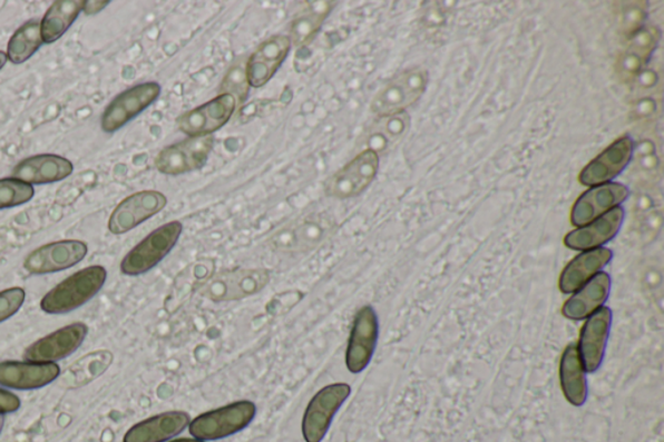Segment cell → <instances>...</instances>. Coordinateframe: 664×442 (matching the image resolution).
Segmentation results:
<instances>
[{
  "label": "cell",
  "mask_w": 664,
  "mask_h": 442,
  "mask_svg": "<svg viewBox=\"0 0 664 442\" xmlns=\"http://www.w3.org/2000/svg\"><path fill=\"white\" fill-rule=\"evenodd\" d=\"M107 271L100 265L89 266L68 276L42 298L41 310L47 314H68L78 310L105 287Z\"/></svg>",
  "instance_id": "6da1fadb"
},
{
  "label": "cell",
  "mask_w": 664,
  "mask_h": 442,
  "mask_svg": "<svg viewBox=\"0 0 664 442\" xmlns=\"http://www.w3.org/2000/svg\"><path fill=\"white\" fill-rule=\"evenodd\" d=\"M335 228V219L328 213H312L279 228L268 236V244L281 254H305L328 240Z\"/></svg>",
  "instance_id": "7a4b0ae2"
},
{
  "label": "cell",
  "mask_w": 664,
  "mask_h": 442,
  "mask_svg": "<svg viewBox=\"0 0 664 442\" xmlns=\"http://www.w3.org/2000/svg\"><path fill=\"white\" fill-rule=\"evenodd\" d=\"M271 282L266 268L236 267L209 276L199 286V294L213 303L236 302L257 295Z\"/></svg>",
  "instance_id": "3957f363"
},
{
  "label": "cell",
  "mask_w": 664,
  "mask_h": 442,
  "mask_svg": "<svg viewBox=\"0 0 664 442\" xmlns=\"http://www.w3.org/2000/svg\"><path fill=\"white\" fill-rule=\"evenodd\" d=\"M429 70L408 69L393 77L371 100L370 110L377 117H389L406 112L422 98L429 85Z\"/></svg>",
  "instance_id": "277c9868"
},
{
  "label": "cell",
  "mask_w": 664,
  "mask_h": 442,
  "mask_svg": "<svg viewBox=\"0 0 664 442\" xmlns=\"http://www.w3.org/2000/svg\"><path fill=\"white\" fill-rule=\"evenodd\" d=\"M182 233H184V225L179 220H172L157 227L124 257L123 274L138 276L153 271L177 246Z\"/></svg>",
  "instance_id": "5b68a950"
},
{
  "label": "cell",
  "mask_w": 664,
  "mask_h": 442,
  "mask_svg": "<svg viewBox=\"0 0 664 442\" xmlns=\"http://www.w3.org/2000/svg\"><path fill=\"white\" fill-rule=\"evenodd\" d=\"M255 416L256 405L253 402H234V404L196 416L188 424L189 433L194 439L202 441L225 439L247 429Z\"/></svg>",
  "instance_id": "8992f818"
},
{
  "label": "cell",
  "mask_w": 664,
  "mask_h": 442,
  "mask_svg": "<svg viewBox=\"0 0 664 442\" xmlns=\"http://www.w3.org/2000/svg\"><path fill=\"white\" fill-rule=\"evenodd\" d=\"M379 163L381 157L377 153L362 149L326 180V195L338 200H346L365 193L378 176Z\"/></svg>",
  "instance_id": "52a82bcc"
},
{
  "label": "cell",
  "mask_w": 664,
  "mask_h": 442,
  "mask_svg": "<svg viewBox=\"0 0 664 442\" xmlns=\"http://www.w3.org/2000/svg\"><path fill=\"white\" fill-rule=\"evenodd\" d=\"M238 101L231 94H218L204 105L187 110L177 118L179 131L188 138L212 137L232 120Z\"/></svg>",
  "instance_id": "ba28073f"
},
{
  "label": "cell",
  "mask_w": 664,
  "mask_h": 442,
  "mask_svg": "<svg viewBox=\"0 0 664 442\" xmlns=\"http://www.w3.org/2000/svg\"><path fill=\"white\" fill-rule=\"evenodd\" d=\"M162 85L145 82L118 94L101 115V129L116 132L160 98Z\"/></svg>",
  "instance_id": "9c48e42d"
},
{
  "label": "cell",
  "mask_w": 664,
  "mask_h": 442,
  "mask_svg": "<svg viewBox=\"0 0 664 442\" xmlns=\"http://www.w3.org/2000/svg\"><path fill=\"white\" fill-rule=\"evenodd\" d=\"M215 147V138L199 137L177 141L162 149L156 156L155 167L165 176H180L201 170L208 163Z\"/></svg>",
  "instance_id": "30bf717a"
},
{
  "label": "cell",
  "mask_w": 664,
  "mask_h": 442,
  "mask_svg": "<svg viewBox=\"0 0 664 442\" xmlns=\"http://www.w3.org/2000/svg\"><path fill=\"white\" fill-rule=\"evenodd\" d=\"M350 394L351 386L345 383L330 384L315 394L303 418V436L306 442H321L325 439L332 420Z\"/></svg>",
  "instance_id": "8fae6325"
},
{
  "label": "cell",
  "mask_w": 664,
  "mask_h": 442,
  "mask_svg": "<svg viewBox=\"0 0 664 442\" xmlns=\"http://www.w3.org/2000/svg\"><path fill=\"white\" fill-rule=\"evenodd\" d=\"M378 337L377 312L373 306H362L355 314L345 352V365L352 374H360L370 365L377 350Z\"/></svg>",
  "instance_id": "7c38bea8"
},
{
  "label": "cell",
  "mask_w": 664,
  "mask_h": 442,
  "mask_svg": "<svg viewBox=\"0 0 664 442\" xmlns=\"http://www.w3.org/2000/svg\"><path fill=\"white\" fill-rule=\"evenodd\" d=\"M168 204V197L155 189L133 194L117 205L108 220L109 232L123 235L146 223Z\"/></svg>",
  "instance_id": "4fadbf2b"
},
{
  "label": "cell",
  "mask_w": 664,
  "mask_h": 442,
  "mask_svg": "<svg viewBox=\"0 0 664 442\" xmlns=\"http://www.w3.org/2000/svg\"><path fill=\"white\" fill-rule=\"evenodd\" d=\"M87 252L89 248L81 240L55 242L31 252L23 262V267L33 275L58 273L80 264Z\"/></svg>",
  "instance_id": "5bb4252c"
},
{
  "label": "cell",
  "mask_w": 664,
  "mask_h": 442,
  "mask_svg": "<svg viewBox=\"0 0 664 442\" xmlns=\"http://www.w3.org/2000/svg\"><path fill=\"white\" fill-rule=\"evenodd\" d=\"M287 35H275L258 45L246 60V75L250 88L261 89L272 80L291 52Z\"/></svg>",
  "instance_id": "9a60e30c"
},
{
  "label": "cell",
  "mask_w": 664,
  "mask_h": 442,
  "mask_svg": "<svg viewBox=\"0 0 664 442\" xmlns=\"http://www.w3.org/2000/svg\"><path fill=\"white\" fill-rule=\"evenodd\" d=\"M89 328L85 323H74L55 333L39 338L23 353V357L31 362L55 363L72 355L85 342Z\"/></svg>",
  "instance_id": "2e32d148"
},
{
  "label": "cell",
  "mask_w": 664,
  "mask_h": 442,
  "mask_svg": "<svg viewBox=\"0 0 664 442\" xmlns=\"http://www.w3.org/2000/svg\"><path fill=\"white\" fill-rule=\"evenodd\" d=\"M634 153V140L628 136L619 138L582 170L580 184L590 187L607 184L627 168Z\"/></svg>",
  "instance_id": "e0dca14e"
},
{
  "label": "cell",
  "mask_w": 664,
  "mask_h": 442,
  "mask_svg": "<svg viewBox=\"0 0 664 442\" xmlns=\"http://www.w3.org/2000/svg\"><path fill=\"white\" fill-rule=\"evenodd\" d=\"M660 39L658 28L652 26H643L628 38L626 47L616 61V75L623 82L635 81L644 72L653 52L657 49Z\"/></svg>",
  "instance_id": "ac0fdd59"
},
{
  "label": "cell",
  "mask_w": 664,
  "mask_h": 442,
  "mask_svg": "<svg viewBox=\"0 0 664 442\" xmlns=\"http://www.w3.org/2000/svg\"><path fill=\"white\" fill-rule=\"evenodd\" d=\"M629 191L619 184L595 186L576 200L572 212L574 226L583 227L628 199Z\"/></svg>",
  "instance_id": "d6986e66"
},
{
  "label": "cell",
  "mask_w": 664,
  "mask_h": 442,
  "mask_svg": "<svg viewBox=\"0 0 664 442\" xmlns=\"http://www.w3.org/2000/svg\"><path fill=\"white\" fill-rule=\"evenodd\" d=\"M60 375L57 363L41 362H0V385L6 389L30 391L43 389Z\"/></svg>",
  "instance_id": "ffe728a7"
},
{
  "label": "cell",
  "mask_w": 664,
  "mask_h": 442,
  "mask_svg": "<svg viewBox=\"0 0 664 442\" xmlns=\"http://www.w3.org/2000/svg\"><path fill=\"white\" fill-rule=\"evenodd\" d=\"M612 321L611 307L603 306L585 322L578 348L585 373H596L603 363Z\"/></svg>",
  "instance_id": "44dd1931"
},
{
  "label": "cell",
  "mask_w": 664,
  "mask_h": 442,
  "mask_svg": "<svg viewBox=\"0 0 664 442\" xmlns=\"http://www.w3.org/2000/svg\"><path fill=\"white\" fill-rule=\"evenodd\" d=\"M74 164L58 155H37L20 161L12 170V178L28 185H49L68 178Z\"/></svg>",
  "instance_id": "7402d4cb"
},
{
  "label": "cell",
  "mask_w": 664,
  "mask_h": 442,
  "mask_svg": "<svg viewBox=\"0 0 664 442\" xmlns=\"http://www.w3.org/2000/svg\"><path fill=\"white\" fill-rule=\"evenodd\" d=\"M336 6V0H314L304 3L289 26L287 37L292 47L303 49L311 45Z\"/></svg>",
  "instance_id": "603a6c76"
},
{
  "label": "cell",
  "mask_w": 664,
  "mask_h": 442,
  "mask_svg": "<svg viewBox=\"0 0 664 442\" xmlns=\"http://www.w3.org/2000/svg\"><path fill=\"white\" fill-rule=\"evenodd\" d=\"M624 219V210L616 207L593 223L568 233L565 238L566 247L575 251H590L604 246L619 233Z\"/></svg>",
  "instance_id": "cb8c5ba5"
},
{
  "label": "cell",
  "mask_w": 664,
  "mask_h": 442,
  "mask_svg": "<svg viewBox=\"0 0 664 442\" xmlns=\"http://www.w3.org/2000/svg\"><path fill=\"white\" fill-rule=\"evenodd\" d=\"M612 278L607 273H598L575 292L564 305L563 313L566 318L582 321L590 317L606 303L611 295Z\"/></svg>",
  "instance_id": "d4e9b609"
},
{
  "label": "cell",
  "mask_w": 664,
  "mask_h": 442,
  "mask_svg": "<svg viewBox=\"0 0 664 442\" xmlns=\"http://www.w3.org/2000/svg\"><path fill=\"white\" fill-rule=\"evenodd\" d=\"M410 128V116L407 112L389 117H377L360 139L362 149H371L381 157L389 153L407 136ZM361 149V151H362Z\"/></svg>",
  "instance_id": "484cf974"
},
{
  "label": "cell",
  "mask_w": 664,
  "mask_h": 442,
  "mask_svg": "<svg viewBox=\"0 0 664 442\" xmlns=\"http://www.w3.org/2000/svg\"><path fill=\"white\" fill-rule=\"evenodd\" d=\"M613 252L607 248L585 251L565 267L559 278V289L565 295L574 294L612 262Z\"/></svg>",
  "instance_id": "4316f807"
},
{
  "label": "cell",
  "mask_w": 664,
  "mask_h": 442,
  "mask_svg": "<svg viewBox=\"0 0 664 442\" xmlns=\"http://www.w3.org/2000/svg\"><path fill=\"white\" fill-rule=\"evenodd\" d=\"M189 416L184 412H168L140 422L131 428L124 442H165L184 432Z\"/></svg>",
  "instance_id": "83f0119b"
},
{
  "label": "cell",
  "mask_w": 664,
  "mask_h": 442,
  "mask_svg": "<svg viewBox=\"0 0 664 442\" xmlns=\"http://www.w3.org/2000/svg\"><path fill=\"white\" fill-rule=\"evenodd\" d=\"M559 377L566 400L574 406H583L588 397V384L576 344L567 345L560 360Z\"/></svg>",
  "instance_id": "f1b7e54d"
},
{
  "label": "cell",
  "mask_w": 664,
  "mask_h": 442,
  "mask_svg": "<svg viewBox=\"0 0 664 442\" xmlns=\"http://www.w3.org/2000/svg\"><path fill=\"white\" fill-rule=\"evenodd\" d=\"M84 0H58L47 10L41 20L43 43H52L67 33L78 14L84 11Z\"/></svg>",
  "instance_id": "f546056e"
},
{
  "label": "cell",
  "mask_w": 664,
  "mask_h": 442,
  "mask_svg": "<svg viewBox=\"0 0 664 442\" xmlns=\"http://www.w3.org/2000/svg\"><path fill=\"white\" fill-rule=\"evenodd\" d=\"M42 45L41 20H29L14 31L8 42L7 59L13 65H22L33 57Z\"/></svg>",
  "instance_id": "4dcf8cb0"
},
{
  "label": "cell",
  "mask_w": 664,
  "mask_h": 442,
  "mask_svg": "<svg viewBox=\"0 0 664 442\" xmlns=\"http://www.w3.org/2000/svg\"><path fill=\"white\" fill-rule=\"evenodd\" d=\"M636 217L639 233L644 238L647 233L655 236L662 224L661 202L657 203L651 193L639 194L636 203Z\"/></svg>",
  "instance_id": "1f68e13d"
},
{
  "label": "cell",
  "mask_w": 664,
  "mask_h": 442,
  "mask_svg": "<svg viewBox=\"0 0 664 442\" xmlns=\"http://www.w3.org/2000/svg\"><path fill=\"white\" fill-rule=\"evenodd\" d=\"M35 197V188L14 178L0 179V210L20 207Z\"/></svg>",
  "instance_id": "d6a6232c"
},
{
  "label": "cell",
  "mask_w": 664,
  "mask_h": 442,
  "mask_svg": "<svg viewBox=\"0 0 664 442\" xmlns=\"http://www.w3.org/2000/svg\"><path fill=\"white\" fill-rule=\"evenodd\" d=\"M250 85L246 75V62L235 65L224 78L219 94H231L238 101L240 107L247 100Z\"/></svg>",
  "instance_id": "836d02e7"
},
{
  "label": "cell",
  "mask_w": 664,
  "mask_h": 442,
  "mask_svg": "<svg viewBox=\"0 0 664 442\" xmlns=\"http://www.w3.org/2000/svg\"><path fill=\"white\" fill-rule=\"evenodd\" d=\"M619 8V21L623 33L632 36L643 27L646 16V3L644 2H624Z\"/></svg>",
  "instance_id": "e575fe53"
},
{
  "label": "cell",
  "mask_w": 664,
  "mask_h": 442,
  "mask_svg": "<svg viewBox=\"0 0 664 442\" xmlns=\"http://www.w3.org/2000/svg\"><path fill=\"white\" fill-rule=\"evenodd\" d=\"M26 289L20 287L0 292V323L13 317L21 310L23 303H26Z\"/></svg>",
  "instance_id": "d590c367"
},
{
  "label": "cell",
  "mask_w": 664,
  "mask_h": 442,
  "mask_svg": "<svg viewBox=\"0 0 664 442\" xmlns=\"http://www.w3.org/2000/svg\"><path fill=\"white\" fill-rule=\"evenodd\" d=\"M658 160L655 157L654 146L650 140L643 141L637 149L635 171L642 178H653L657 173Z\"/></svg>",
  "instance_id": "8d00e7d4"
},
{
  "label": "cell",
  "mask_w": 664,
  "mask_h": 442,
  "mask_svg": "<svg viewBox=\"0 0 664 442\" xmlns=\"http://www.w3.org/2000/svg\"><path fill=\"white\" fill-rule=\"evenodd\" d=\"M21 407V401L14 393L0 389V414H12Z\"/></svg>",
  "instance_id": "74e56055"
},
{
  "label": "cell",
  "mask_w": 664,
  "mask_h": 442,
  "mask_svg": "<svg viewBox=\"0 0 664 442\" xmlns=\"http://www.w3.org/2000/svg\"><path fill=\"white\" fill-rule=\"evenodd\" d=\"M109 3L110 2H108V0H106V2H97V0H95V2H85L84 12L87 16L97 14L100 11L105 10V8L109 6Z\"/></svg>",
  "instance_id": "f35d334b"
},
{
  "label": "cell",
  "mask_w": 664,
  "mask_h": 442,
  "mask_svg": "<svg viewBox=\"0 0 664 442\" xmlns=\"http://www.w3.org/2000/svg\"><path fill=\"white\" fill-rule=\"evenodd\" d=\"M7 53H4L3 51H0V70H2L4 68V66L7 65Z\"/></svg>",
  "instance_id": "ab89813d"
},
{
  "label": "cell",
  "mask_w": 664,
  "mask_h": 442,
  "mask_svg": "<svg viewBox=\"0 0 664 442\" xmlns=\"http://www.w3.org/2000/svg\"><path fill=\"white\" fill-rule=\"evenodd\" d=\"M170 442H205V441L197 440V439H177V440H173Z\"/></svg>",
  "instance_id": "60d3db41"
},
{
  "label": "cell",
  "mask_w": 664,
  "mask_h": 442,
  "mask_svg": "<svg viewBox=\"0 0 664 442\" xmlns=\"http://www.w3.org/2000/svg\"><path fill=\"white\" fill-rule=\"evenodd\" d=\"M3 425H4V416L2 414H0V433H2Z\"/></svg>",
  "instance_id": "b9f144b4"
}]
</instances>
